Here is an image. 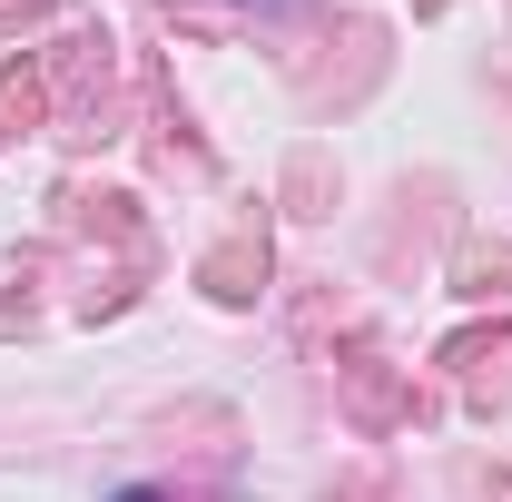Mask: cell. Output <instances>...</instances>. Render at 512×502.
Segmentation results:
<instances>
[{
    "instance_id": "cell-1",
    "label": "cell",
    "mask_w": 512,
    "mask_h": 502,
    "mask_svg": "<svg viewBox=\"0 0 512 502\" xmlns=\"http://www.w3.org/2000/svg\"><path fill=\"white\" fill-rule=\"evenodd\" d=\"M335 404H345V424H355V434H404V424L424 414V404H414V384L394 375V365H384L375 345L335 365Z\"/></svg>"
},
{
    "instance_id": "cell-2",
    "label": "cell",
    "mask_w": 512,
    "mask_h": 502,
    "mask_svg": "<svg viewBox=\"0 0 512 502\" xmlns=\"http://www.w3.org/2000/svg\"><path fill=\"white\" fill-rule=\"evenodd\" d=\"M266 266H276V256H266V227H237V237H217V247L197 256V286H207L217 306H256V296H266Z\"/></svg>"
},
{
    "instance_id": "cell-3",
    "label": "cell",
    "mask_w": 512,
    "mask_h": 502,
    "mask_svg": "<svg viewBox=\"0 0 512 502\" xmlns=\"http://www.w3.org/2000/svg\"><path fill=\"white\" fill-rule=\"evenodd\" d=\"M444 365L463 375L473 404H503L512 394V325H463V335H444Z\"/></svg>"
},
{
    "instance_id": "cell-4",
    "label": "cell",
    "mask_w": 512,
    "mask_h": 502,
    "mask_svg": "<svg viewBox=\"0 0 512 502\" xmlns=\"http://www.w3.org/2000/svg\"><path fill=\"white\" fill-rule=\"evenodd\" d=\"M60 227H69V237H99V247H128V256L148 247L128 188H60Z\"/></svg>"
},
{
    "instance_id": "cell-5",
    "label": "cell",
    "mask_w": 512,
    "mask_h": 502,
    "mask_svg": "<svg viewBox=\"0 0 512 502\" xmlns=\"http://www.w3.org/2000/svg\"><path fill=\"white\" fill-rule=\"evenodd\" d=\"M40 128H50V69L30 50V60L0 69V148H20V138H40Z\"/></svg>"
},
{
    "instance_id": "cell-6",
    "label": "cell",
    "mask_w": 512,
    "mask_h": 502,
    "mask_svg": "<svg viewBox=\"0 0 512 502\" xmlns=\"http://www.w3.org/2000/svg\"><path fill=\"white\" fill-rule=\"evenodd\" d=\"M335 188H345V178H335V148L306 138V148L286 158V217H335Z\"/></svg>"
},
{
    "instance_id": "cell-7",
    "label": "cell",
    "mask_w": 512,
    "mask_h": 502,
    "mask_svg": "<svg viewBox=\"0 0 512 502\" xmlns=\"http://www.w3.org/2000/svg\"><path fill=\"white\" fill-rule=\"evenodd\" d=\"M453 286L463 296H512V247H463L453 256Z\"/></svg>"
},
{
    "instance_id": "cell-8",
    "label": "cell",
    "mask_w": 512,
    "mask_h": 502,
    "mask_svg": "<svg viewBox=\"0 0 512 502\" xmlns=\"http://www.w3.org/2000/svg\"><path fill=\"white\" fill-rule=\"evenodd\" d=\"M119 502H168V493H119Z\"/></svg>"
},
{
    "instance_id": "cell-9",
    "label": "cell",
    "mask_w": 512,
    "mask_h": 502,
    "mask_svg": "<svg viewBox=\"0 0 512 502\" xmlns=\"http://www.w3.org/2000/svg\"><path fill=\"white\" fill-rule=\"evenodd\" d=\"M503 99H512V79H503Z\"/></svg>"
},
{
    "instance_id": "cell-10",
    "label": "cell",
    "mask_w": 512,
    "mask_h": 502,
    "mask_svg": "<svg viewBox=\"0 0 512 502\" xmlns=\"http://www.w3.org/2000/svg\"><path fill=\"white\" fill-rule=\"evenodd\" d=\"M256 10H266V0H256Z\"/></svg>"
}]
</instances>
